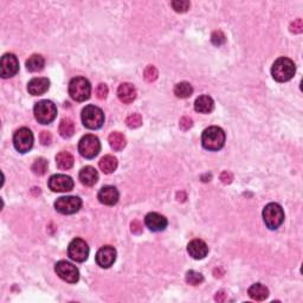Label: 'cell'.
<instances>
[{
    "instance_id": "1",
    "label": "cell",
    "mask_w": 303,
    "mask_h": 303,
    "mask_svg": "<svg viewBox=\"0 0 303 303\" xmlns=\"http://www.w3.org/2000/svg\"><path fill=\"white\" fill-rule=\"evenodd\" d=\"M201 143L207 151H219L225 145V133L220 127L212 126L206 128L201 135Z\"/></svg>"
},
{
    "instance_id": "2",
    "label": "cell",
    "mask_w": 303,
    "mask_h": 303,
    "mask_svg": "<svg viewBox=\"0 0 303 303\" xmlns=\"http://www.w3.org/2000/svg\"><path fill=\"white\" fill-rule=\"evenodd\" d=\"M296 73V66L293 60L287 57H281L276 59L271 68V75L277 82H288Z\"/></svg>"
},
{
    "instance_id": "3",
    "label": "cell",
    "mask_w": 303,
    "mask_h": 303,
    "mask_svg": "<svg viewBox=\"0 0 303 303\" xmlns=\"http://www.w3.org/2000/svg\"><path fill=\"white\" fill-rule=\"evenodd\" d=\"M90 82L84 77H75L69 83V95L77 102H84L90 97Z\"/></svg>"
},
{
    "instance_id": "4",
    "label": "cell",
    "mask_w": 303,
    "mask_h": 303,
    "mask_svg": "<svg viewBox=\"0 0 303 303\" xmlns=\"http://www.w3.org/2000/svg\"><path fill=\"white\" fill-rule=\"evenodd\" d=\"M34 117L42 125H49L53 121L56 119L57 116V108L55 106L54 102L48 100L39 101L38 103H36L33 108Z\"/></svg>"
},
{
    "instance_id": "5",
    "label": "cell",
    "mask_w": 303,
    "mask_h": 303,
    "mask_svg": "<svg viewBox=\"0 0 303 303\" xmlns=\"http://www.w3.org/2000/svg\"><path fill=\"white\" fill-rule=\"evenodd\" d=\"M264 223L270 230H276L284 221V212L281 205L270 203L263 210Z\"/></svg>"
},
{
    "instance_id": "6",
    "label": "cell",
    "mask_w": 303,
    "mask_h": 303,
    "mask_svg": "<svg viewBox=\"0 0 303 303\" xmlns=\"http://www.w3.org/2000/svg\"><path fill=\"white\" fill-rule=\"evenodd\" d=\"M82 122L86 128L99 129L105 123V114L96 106H86L82 110Z\"/></svg>"
},
{
    "instance_id": "7",
    "label": "cell",
    "mask_w": 303,
    "mask_h": 303,
    "mask_svg": "<svg viewBox=\"0 0 303 303\" xmlns=\"http://www.w3.org/2000/svg\"><path fill=\"white\" fill-rule=\"evenodd\" d=\"M101 151V142L95 135H84L79 142V152L83 158L94 159Z\"/></svg>"
},
{
    "instance_id": "8",
    "label": "cell",
    "mask_w": 303,
    "mask_h": 303,
    "mask_svg": "<svg viewBox=\"0 0 303 303\" xmlns=\"http://www.w3.org/2000/svg\"><path fill=\"white\" fill-rule=\"evenodd\" d=\"M33 134L28 128H20L14 133L13 135V145L14 148L19 153H27L32 148L33 146Z\"/></svg>"
},
{
    "instance_id": "9",
    "label": "cell",
    "mask_w": 303,
    "mask_h": 303,
    "mask_svg": "<svg viewBox=\"0 0 303 303\" xmlns=\"http://www.w3.org/2000/svg\"><path fill=\"white\" fill-rule=\"evenodd\" d=\"M55 271L63 281L68 283H77L80 279V271L74 264L66 261H59L56 263Z\"/></svg>"
},
{
    "instance_id": "10",
    "label": "cell",
    "mask_w": 303,
    "mask_h": 303,
    "mask_svg": "<svg viewBox=\"0 0 303 303\" xmlns=\"http://www.w3.org/2000/svg\"><path fill=\"white\" fill-rule=\"evenodd\" d=\"M68 255L73 261L82 263V262L86 261V258H88L89 256L88 244L81 238L73 239L68 247Z\"/></svg>"
},
{
    "instance_id": "11",
    "label": "cell",
    "mask_w": 303,
    "mask_h": 303,
    "mask_svg": "<svg viewBox=\"0 0 303 303\" xmlns=\"http://www.w3.org/2000/svg\"><path fill=\"white\" fill-rule=\"evenodd\" d=\"M82 206V200L79 197H62L55 203V209L62 215H74Z\"/></svg>"
},
{
    "instance_id": "12",
    "label": "cell",
    "mask_w": 303,
    "mask_h": 303,
    "mask_svg": "<svg viewBox=\"0 0 303 303\" xmlns=\"http://www.w3.org/2000/svg\"><path fill=\"white\" fill-rule=\"evenodd\" d=\"M48 185L54 192H69L74 189V180L69 175L55 174L49 179Z\"/></svg>"
},
{
    "instance_id": "13",
    "label": "cell",
    "mask_w": 303,
    "mask_h": 303,
    "mask_svg": "<svg viewBox=\"0 0 303 303\" xmlns=\"http://www.w3.org/2000/svg\"><path fill=\"white\" fill-rule=\"evenodd\" d=\"M1 77L2 79H10L16 76L19 71V62L16 55L5 54L1 57Z\"/></svg>"
},
{
    "instance_id": "14",
    "label": "cell",
    "mask_w": 303,
    "mask_h": 303,
    "mask_svg": "<svg viewBox=\"0 0 303 303\" xmlns=\"http://www.w3.org/2000/svg\"><path fill=\"white\" fill-rule=\"evenodd\" d=\"M116 261V250L110 245L101 248L96 253V263L100 265L101 268H110L112 264Z\"/></svg>"
},
{
    "instance_id": "15",
    "label": "cell",
    "mask_w": 303,
    "mask_h": 303,
    "mask_svg": "<svg viewBox=\"0 0 303 303\" xmlns=\"http://www.w3.org/2000/svg\"><path fill=\"white\" fill-rule=\"evenodd\" d=\"M187 252L194 259H203L209 253V247L201 239H193L187 245Z\"/></svg>"
},
{
    "instance_id": "16",
    "label": "cell",
    "mask_w": 303,
    "mask_h": 303,
    "mask_svg": "<svg viewBox=\"0 0 303 303\" xmlns=\"http://www.w3.org/2000/svg\"><path fill=\"white\" fill-rule=\"evenodd\" d=\"M145 224L153 232H159V231H164L166 229L168 221L164 216L159 215L157 212H151L146 216Z\"/></svg>"
},
{
    "instance_id": "17",
    "label": "cell",
    "mask_w": 303,
    "mask_h": 303,
    "mask_svg": "<svg viewBox=\"0 0 303 303\" xmlns=\"http://www.w3.org/2000/svg\"><path fill=\"white\" fill-rule=\"evenodd\" d=\"M97 197H99L100 203L108 205V206H112V205L117 204L120 194H119V191L116 190V187L105 186L100 190L99 195H97Z\"/></svg>"
},
{
    "instance_id": "18",
    "label": "cell",
    "mask_w": 303,
    "mask_h": 303,
    "mask_svg": "<svg viewBox=\"0 0 303 303\" xmlns=\"http://www.w3.org/2000/svg\"><path fill=\"white\" fill-rule=\"evenodd\" d=\"M50 88V81L45 77H38V79H32L28 84V91L33 96H39V95L45 94Z\"/></svg>"
},
{
    "instance_id": "19",
    "label": "cell",
    "mask_w": 303,
    "mask_h": 303,
    "mask_svg": "<svg viewBox=\"0 0 303 303\" xmlns=\"http://www.w3.org/2000/svg\"><path fill=\"white\" fill-rule=\"evenodd\" d=\"M117 96L121 102L129 105L137 99V89L131 83H122L117 89Z\"/></svg>"
},
{
    "instance_id": "20",
    "label": "cell",
    "mask_w": 303,
    "mask_h": 303,
    "mask_svg": "<svg viewBox=\"0 0 303 303\" xmlns=\"http://www.w3.org/2000/svg\"><path fill=\"white\" fill-rule=\"evenodd\" d=\"M80 180L84 186H94L99 180V173L91 166H85L81 169Z\"/></svg>"
},
{
    "instance_id": "21",
    "label": "cell",
    "mask_w": 303,
    "mask_h": 303,
    "mask_svg": "<svg viewBox=\"0 0 303 303\" xmlns=\"http://www.w3.org/2000/svg\"><path fill=\"white\" fill-rule=\"evenodd\" d=\"M215 108V101L209 95H203L199 96L194 102V109L201 114H209Z\"/></svg>"
},
{
    "instance_id": "22",
    "label": "cell",
    "mask_w": 303,
    "mask_h": 303,
    "mask_svg": "<svg viewBox=\"0 0 303 303\" xmlns=\"http://www.w3.org/2000/svg\"><path fill=\"white\" fill-rule=\"evenodd\" d=\"M248 294L252 300L255 301H264L268 296H269V290L263 284L256 283L252 284L248 290Z\"/></svg>"
},
{
    "instance_id": "23",
    "label": "cell",
    "mask_w": 303,
    "mask_h": 303,
    "mask_svg": "<svg viewBox=\"0 0 303 303\" xmlns=\"http://www.w3.org/2000/svg\"><path fill=\"white\" fill-rule=\"evenodd\" d=\"M109 145L115 152H121L126 147V138L122 133L120 132H112L108 138Z\"/></svg>"
},
{
    "instance_id": "24",
    "label": "cell",
    "mask_w": 303,
    "mask_h": 303,
    "mask_svg": "<svg viewBox=\"0 0 303 303\" xmlns=\"http://www.w3.org/2000/svg\"><path fill=\"white\" fill-rule=\"evenodd\" d=\"M45 65V59L42 55H32L27 60V69L30 73H38L42 71Z\"/></svg>"
},
{
    "instance_id": "25",
    "label": "cell",
    "mask_w": 303,
    "mask_h": 303,
    "mask_svg": "<svg viewBox=\"0 0 303 303\" xmlns=\"http://www.w3.org/2000/svg\"><path fill=\"white\" fill-rule=\"evenodd\" d=\"M75 159L69 152H59L56 155V164L59 169H70L74 166Z\"/></svg>"
},
{
    "instance_id": "26",
    "label": "cell",
    "mask_w": 303,
    "mask_h": 303,
    "mask_svg": "<svg viewBox=\"0 0 303 303\" xmlns=\"http://www.w3.org/2000/svg\"><path fill=\"white\" fill-rule=\"evenodd\" d=\"M99 166L103 173L110 174L117 168V159L112 155H106L100 160Z\"/></svg>"
},
{
    "instance_id": "27",
    "label": "cell",
    "mask_w": 303,
    "mask_h": 303,
    "mask_svg": "<svg viewBox=\"0 0 303 303\" xmlns=\"http://www.w3.org/2000/svg\"><path fill=\"white\" fill-rule=\"evenodd\" d=\"M74 133H75V123L73 120L66 117V119H63L62 121H60V123H59L60 137L64 138H71L74 135Z\"/></svg>"
},
{
    "instance_id": "28",
    "label": "cell",
    "mask_w": 303,
    "mask_h": 303,
    "mask_svg": "<svg viewBox=\"0 0 303 303\" xmlns=\"http://www.w3.org/2000/svg\"><path fill=\"white\" fill-rule=\"evenodd\" d=\"M193 94V88L190 83L180 82L174 86V95L179 99H187Z\"/></svg>"
},
{
    "instance_id": "29",
    "label": "cell",
    "mask_w": 303,
    "mask_h": 303,
    "mask_svg": "<svg viewBox=\"0 0 303 303\" xmlns=\"http://www.w3.org/2000/svg\"><path fill=\"white\" fill-rule=\"evenodd\" d=\"M48 166H49L48 161H46L44 158H38L33 163L31 169H32V172L36 175H44L46 171H48Z\"/></svg>"
},
{
    "instance_id": "30",
    "label": "cell",
    "mask_w": 303,
    "mask_h": 303,
    "mask_svg": "<svg viewBox=\"0 0 303 303\" xmlns=\"http://www.w3.org/2000/svg\"><path fill=\"white\" fill-rule=\"evenodd\" d=\"M186 282L191 285H198L204 282V276L197 271L190 270L186 274Z\"/></svg>"
},
{
    "instance_id": "31",
    "label": "cell",
    "mask_w": 303,
    "mask_h": 303,
    "mask_svg": "<svg viewBox=\"0 0 303 303\" xmlns=\"http://www.w3.org/2000/svg\"><path fill=\"white\" fill-rule=\"evenodd\" d=\"M126 123L129 128H138L141 125H142V116L138 112H134V114H131L126 119Z\"/></svg>"
},
{
    "instance_id": "32",
    "label": "cell",
    "mask_w": 303,
    "mask_h": 303,
    "mask_svg": "<svg viewBox=\"0 0 303 303\" xmlns=\"http://www.w3.org/2000/svg\"><path fill=\"white\" fill-rule=\"evenodd\" d=\"M171 5L173 10L178 13L186 12L190 8V1H186V0H175V1L171 2Z\"/></svg>"
},
{
    "instance_id": "33",
    "label": "cell",
    "mask_w": 303,
    "mask_h": 303,
    "mask_svg": "<svg viewBox=\"0 0 303 303\" xmlns=\"http://www.w3.org/2000/svg\"><path fill=\"white\" fill-rule=\"evenodd\" d=\"M143 77L147 82L152 83L158 79V69L154 65H148L145 69V73H143Z\"/></svg>"
},
{
    "instance_id": "34",
    "label": "cell",
    "mask_w": 303,
    "mask_h": 303,
    "mask_svg": "<svg viewBox=\"0 0 303 303\" xmlns=\"http://www.w3.org/2000/svg\"><path fill=\"white\" fill-rule=\"evenodd\" d=\"M211 40L216 46H220V45L224 44L226 38H225V34L221 32V31H216V32L212 33Z\"/></svg>"
},
{
    "instance_id": "35",
    "label": "cell",
    "mask_w": 303,
    "mask_h": 303,
    "mask_svg": "<svg viewBox=\"0 0 303 303\" xmlns=\"http://www.w3.org/2000/svg\"><path fill=\"white\" fill-rule=\"evenodd\" d=\"M107 95H108V86H107L106 84H103V83H101V84L97 85V88H96L97 99L105 100L107 97Z\"/></svg>"
},
{
    "instance_id": "36",
    "label": "cell",
    "mask_w": 303,
    "mask_h": 303,
    "mask_svg": "<svg viewBox=\"0 0 303 303\" xmlns=\"http://www.w3.org/2000/svg\"><path fill=\"white\" fill-rule=\"evenodd\" d=\"M290 31L294 33H301L303 31V23L302 19H296L294 20L290 24Z\"/></svg>"
},
{
    "instance_id": "37",
    "label": "cell",
    "mask_w": 303,
    "mask_h": 303,
    "mask_svg": "<svg viewBox=\"0 0 303 303\" xmlns=\"http://www.w3.org/2000/svg\"><path fill=\"white\" fill-rule=\"evenodd\" d=\"M179 126H180V128L183 129V131H187V129H190L193 126V121L191 117L184 116L181 117L180 122H179Z\"/></svg>"
},
{
    "instance_id": "38",
    "label": "cell",
    "mask_w": 303,
    "mask_h": 303,
    "mask_svg": "<svg viewBox=\"0 0 303 303\" xmlns=\"http://www.w3.org/2000/svg\"><path fill=\"white\" fill-rule=\"evenodd\" d=\"M131 230L133 233H135V235H138V233L142 232V224L140 223L138 220H134L131 225Z\"/></svg>"
},
{
    "instance_id": "39",
    "label": "cell",
    "mask_w": 303,
    "mask_h": 303,
    "mask_svg": "<svg viewBox=\"0 0 303 303\" xmlns=\"http://www.w3.org/2000/svg\"><path fill=\"white\" fill-rule=\"evenodd\" d=\"M40 142L43 143V145L46 146L49 145V143L51 142V134L49 132H42V134H40Z\"/></svg>"
},
{
    "instance_id": "40",
    "label": "cell",
    "mask_w": 303,
    "mask_h": 303,
    "mask_svg": "<svg viewBox=\"0 0 303 303\" xmlns=\"http://www.w3.org/2000/svg\"><path fill=\"white\" fill-rule=\"evenodd\" d=\"M232 179H233V177H232V174H231L230 172L225 171V172L221 173V175H220V180L223 181L224 184H230L231 181H232Z\"/></svg>"
},
{
    "instance_id": "41",
    "label": "cell",
    "mask_w": 303,
    "mask_h": 303,
    "mask_svg": "<svg viewBox=\"0 0 303 303\" xmlns=\"http://www.w3.org/2000/svg\"><path fill=\"white\" fill-rule=\"evenodd\" d=\"M216 300H217V301H224L225 300V294H224V291H219V293H217V295H216Z\"/></svg>"
}]
</instances>
